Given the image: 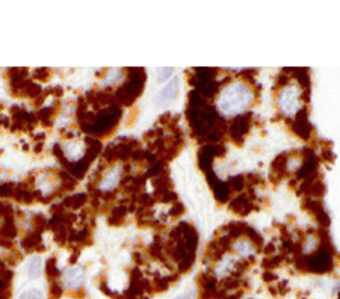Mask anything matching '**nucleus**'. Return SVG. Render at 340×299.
Listing matches in <instances>:
<instances>
[{"label": "nucleus", "mask_w": 340, "mask_h": 299, "mask_svg": "<svg viewBox=\"0 0 340 299\" xmlns=\"http://www.w3.org/2000/svg\"><path fill=\"white\" fill-rule=\"evenodd\" d=\"M85 148L80 142H70L64 147V153L70 160H79L83 156Z\"/></svg>", "instance_id": "obj_6"}, {"label": "nucleus", "mask_w": 340, "mask_h": 299, "mask_svg": "<svg viewBox=\"0 0 340 299\" xmlns=\"http://www.w3.org/2000/svg\"><path fill=\"white\" fill-rule=\"evenodd\" d=\"M120 178H121V167L120 165H116L115 168L111 169V172H108L105 175V178L100 182L98 187L100 190L103 192H108V190H112L116 187V185L120 183Z\"/></svg>", "instance_id": "obj_5"}, {"label": "nucleus", "mask_w": 340, "mask_h": 299, "mask_svg": "<svg viewBox=\"0 0 340 299\" xmlns=\"http://www.w3.org/2000/svg\"><path fill=\"white\" fill-rule=\"evenodd\" d=\"M254 100L253 91L242 82L227 85L218 97V109L226 116H236L245 112Z\"/></svg>", "instance_id": "obj_1"}, {"label": "nucleus", "mask_w": 340, "mask_h": 299, "mask_svg": "<svg viewBox=\"0 0 340 299\" xmlns=\"http://www.w3.org/2000/svg\"><path fill=\"white\" fill-rule=\"evenodd\" d=\"M0 252H2V249H0Z\"/></svg>", "instance_id": "obj_14"}, {"label": "nucleus", "mask_w": 340, "mask_h": 299, "mask_svg": "<svg viewBox=\"0 0 340 299\" xmlns=\"http://www.w3.org/2000/svg\"><path fill=\"white\" fill-rule=\"evenodd\" d=\"M83 278H85V272H83V267H80V266L68 267L64 274L65 284L70 289H79L83 284Z\"/></svg>", "instance_id": "obj_4"}, {"label": "nucleus", "mask_w": 340, "mask_h": 299, "mask_svg": "<svg viewBox=\"0 0 340 299\" xmlns=\"http://www.w3.org/2000/svg\"><path fill=\"white\" fill-rule=\"evenodd\" d=\"M177 93H179V80L172 79L170 83H167L162 88L159 94L156 95V104L157 106H168V104L172 103L174 98L177 97Z\"/></svg>", "instance_id": "obj_3"}, {"label": "nucleus", "mask_w": 340, "mask_h": 299, "mask_svg": "<svg viewBox=\"0 0 340 299\" xmlns=\"http://www.w3.org/2000/svg\"><path fill=\"white\" fill-rule=\"evenodd\" d=\"M26 274L31 277V278H35L41 274V259L38 256H34L31 260L27 262L26 264Z\"/></svg>", "instance_id": "obj_7"}, {"label": "nucleus", "mask_w": 340, "mask_h": 299, "mask_svg": "<svg viewBox=\"0 0 340 299\" xmlns=\"http://www.w3.org/2000/svg\"><path fill=\"white\" fill-rule=\"evenodd\" d=\"M19 299H44V295L39 290L31 289V290H26L20 295Z\"/></svg>", "instance_id": "obj_11"}, {"label": "nucleus", "mask_w": 340, "mask_h": 299, "mask_svg": "<svg viewBox=\"0 0 340 299\" xmlns=\"http://www.w3.org/2000/svg\"><path fill=\"white\" fill-rule=\"evenodd\" d=\"M300 94H301V89L297 85L286 86L278 95V106L286 113L293 115L297 111H300V106H301Z\"/></svg>", "instance_id": "obj_2"}, {"label": "nucleus", "mask_w": 340, "mask_h": 299, "mask_svg": "<svg viewBox=\"0 0 340 299\" xmlns=\"http://www.w3.org/2000/svg\"><path fill=\"white\" fill-rule=\"evenodd\" d=\"M233 264V259H226L223 263H221L218 267H216V274L218 275H224L226 272H227V269L230 271V266Z\"/></svg>", "instance_id": "obj_12"}, {"label": "nucleus", "mask_w": 340, "mask_h": 299, "mask_svg": "<svg viewBox=\"0 0 340 299\" xmlns=\"http://www.w3.org/2000/svg\"><path fill=\"white\" fill-rule=\"evenodd\" d=\"M234 249H236V252H238V254H241V256H248V254H253L254 252L253 246H251V243L246 242V241L234 243Z\"/></svg>", "instance_id": "obj_10"}, {"label": "nucleus", "mask_w": 340, "mask_h": 299, "mask_svg": "<svg viewBox=\"0 0 340 299\" xmlns=\"http://www.w3.org/2000/svg\"><path fill=\"white\" fill-rule=\"evenodd\" d=\"M172 71H174V68H172V67L157 68V70H156V73H157V77H156L157 83H164V82H167V80L172 76Z\"/></svg>", "instance_id": "obj_9"}, {"label": "nucleus", "mask_w": 340, "mask_h": 299, "mask_svg": "<svg viewBox=\"0 0 340 299\" xmlns=\"http://www.w3.org/2000/svg\"><path fill=\"white\" fill-rule=\"evenodd\" d=\"M121 77H123V71L120 68H111L108 71V74H106V77H105V83L106 85H113Z\"/></svg>", "instance_id": "obj_8"}, {"label": "nucleus", "mask_w": 340, "mask_h": 299, "mask_svg": "<svg viewBox=\"0 0 340 299\" xmlns=\"http://www.w3.org/2000/svg\"><path fill=\"white\" fill-rule=\"evenodd\" d=\"M192 298H194V292H186V293L179 295V296L174 298V299H192Z\"/></svg>", "instance_id": "obj_13"}]
</instances>
